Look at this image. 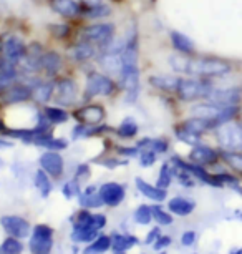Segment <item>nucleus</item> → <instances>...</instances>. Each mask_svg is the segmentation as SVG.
<instances>
[{
  "label": "nucleus",
  "instance_id": "nucleus-1",
  "mask_svg": "<svg viewBox=\"0 0 242 254\" xmlns=\"http://www.w3.org/2000/svg\"><path fill=\"white\" fill-rule=\"evenodd\" d=\"M116 93H121L120 85L113 76L103 73L101 70L92 68L85 73V83H83V92L80 103H90L93 98L103 97V98H111Z\"/></svg>",
  "mask_w": 242,
  "mask_h": 254
},
{
  "label": "nucleus",
  "instance_id": "nucleus-2",
  "mask_svg": "<svg viewBox=\"0 0 242 254\" xmlns=\"http://www.w3.org/2000/svg\"><path fill=\"white\" fill-rule=\"evenodd\" d=\"M232 73V64L221 57H191L189 59L186 76H201V78H222Z\"/></svg>",
  "mask_w": 242,
  "mask_h": 254
},
{
  "label": "nucleus",
  "instance_id": "nucleus-3",
  "mask_svg": "<svg viewBox=\"0 0 242 254\" xmlns=\"http://www.w3.org/2000/svg\"><path fill=\"white\" fill-rule=\"evenodd\" d=\"M116 33L118 32L115 22H87L83 27H80V30L75 35V40H83L88 42V44H93L101 52L115 38Z\"/></svg>",
  "mask_w": 242,
  "mask_h": 254
},
{
  "label": "nucleus",
  "instance_id": "nucleus-4",
  "mask_svg": "<svg viewBox=\"0 0 242 254\" xmlns=\"http://www.w3.org/2000/svg\"><path fill=\"white\" fill-rule=\"evenodd\" d=\"M53 80H55V90H53L51 103L63 108L77 107L80 100H82V92H80V85L75 80V76L61 73Z\"/></svg>",
  "mask_w": 242,
  "mask_h": 254
},
{
  "label": "nucleus",
  "instance_id": "nucleus-5",
  "mask_svg": "<svg viewBox=\"0 0 242 254\" xmlns=\"http://www.w3.org/2000/svg\"><path fill=\"white\" fill-rule=\"evenodd\" d=\"M214 88V83L209 78H201V76H183L181 83L176 90V97L179 102L189 103L197 102V100H206Z\"/></svg>",
  "mask_w": 242,
  "mask_h": 254
},
{
  "label": "nucleus",
  "instance_id": "nucleus-6",
  "mask_svg": "<svg viewBox=\"0 0 242 254\" xmlns=\"http://www.w3.org/2000/svg\"><path fill=\"white\" fill-rule=\"evenodd\" d=\"M27 52V42L20 33L8 32L5 35L0 37V57L7 60L8 64L15 65L18 68V64L22 62L23 55Z\"/></svg>",
  "mask_w": 242,
  "mask_h": 254
},
{
  "label": "nucleus",
  "instance_id": "nucleus-7",
  "mask_svg": "<svg viewBox=\"0 0 242 254\" xmlns=\"http://www.w3.org/2000/svg\"><path fill=\"white\" fill-rule=\"evenodd\" d=\"M98 55H99L98 47L83 40H73L70 45H66L65 50L66 62H72V64L78 66H90L92 64L97 65Z\"/></svg>",
  "mask_w": 242,
  "mask_h": 254
},
{
  "label": "nucleus",
  "instance_id": "nucleus-8",
  "mask_svg": "<svg viewBox=\"0 0 242 254\" xmlns=\"http://www.w3.org/2000/svg\"><path fill=\"white\" fill-rule=\"evenodd\" d=\"M216 140L222 151H241L242 150V123L236 120L222 123L216 128Z\"/></svg>",
  "mask_w": 242,
  "mask_h": 254
},
{
  "label": "nucleus",
  "instance_id": "nucleus-9",
  "mask_svg": "<svg viewBox=\"0 0 242 254\" xmlns=\"http://www.w3.org/2000/svg\"><path fill=\"white\" fill-rule=\"evenodd\" d=\"M72 118L77 123L87 125V127H95V125L105 122L106 108L101 103H93V102L83 103L75 107V110L72 112Z\"/></svg>",
  "mask_w": 242,
  "mask_h": 254
},
{
  "label": "nucleus",
  "instance_id": "nucleus-10",
  "mask_svg": "<svg viewBox=\"0 0 242 254\" xmlns=\"http://www.w3.org/2000/svg\"><path fill=\"white\" fill-rule=\"evenodd\" d=\"M32 85H28L27 81L18 78L17 81H13L10 87H7L5 90L0 92V103L12 107V105L32 102Z\"/></svg>",
  "mask_w": 242,
  "mask_h": 254
},
{
  "label": "nucleus",
  "instance_id": "nucleus-11",
  "mask_svg": "<svg viewBox=\"0 0 242 254\" xmlns=\"http://www.w3.org/2000/svg\"><path fill=\"white\" fill-rule=\"evenodd\" d=\"M51 249H53V229L47 224H37L30 238L32 254H50Z\"/></svg>",
  "mask_w": 242,
  "mask_h": 254
},
{
  "label": "nucleus",
  "instance_id": "nucleus-12",
  "mask_svg": "<svg viewBox=\"0 0 242 254\" xmlns=\"http://www.w3.org/2000/svg\"><path fill=\"white\" fill-rule=\"evenodd\" d=\"M66 57L61 55L58 50L47 49L42 57V76L45 78H56L61 73H65Z\"/></svg>",
  "mask_w": 242,
  "mask_h": 254
},
{
  "label": "nucleus",
  "instance_id": "nucleus-13",
  "mask_svg": "<svg viewBox=\"0 0 242 254\" xmlns=\"http://www.w3.org/2000/svg\"><path fill=\"white\" fill-rule=\"evenodd\" d=\"M207 102L216 103L219 107H234L239 105L242 100V88L241 87H216L212 88Z\"/></svg>",
  "mask_w": 242,
  "mask_h": 254
},
{
  "label": "nucleus",
  "instance_id": "nucleus-14",
  "mask_svg": "<svg viewBox=\"0 0 242 254\" xmlns=\"http://www.w3.org/2000/svg\"><path fill=\"white\" fill-rule=\"evenodd\" d=\"M183 76L178 73H153L148 76V85L166 95H176Z\"/></svg>",
  "mask_w": 242,
  "mask_h": 254
},
{
  "label": "nucleus",
  "instance_id": "nucleus-15",
  "mask_svg": "<svg viewBox=\"0 0 242 254\" xmlns=\"http://www.w3.org/2000/svg\"><path fill=\"white\" fill-rule=\"evenodd\" d=\"M39 165L47 175L51 176V178L58 180V178L63 176L65 160H63V156H61L58 151H51V150L44 151L40 155V158H39Z\"/></svg>",
  "mask_w": 242,
  "mask_h": 254
},
{
  "label": "nucleus",
  "instance_id": "nucleus-16",
  "mask_svg": "<svg viewBox=\"0 0 242 254\" xmlns=\"http://www.w3.org/2000/svg\"><path fill=\"white\" fill-rule=\"evenodd\" d=\"M48 7L63 20H80L82 13L80 0H48Z\"/></svg>",
  "mask_w": 242,
  "mask_h": 254
},
{
  "label": "nucleus",
  "instance_id": "nucleus-17",
  "mask_svg": "<svg viewBox=\"0 0 242 254\" xmlns=\"http://www.w3.org/2000/svg\"><path fill=\"white\" fill-rule=\"evenodd\" d=\"M98 193L99 198L103 199V204L115 208V206L123 203V199L126 196V188L120 183H115V181H108V183H103L99 186Z\"/></svg>",
  "mask_w": 242,
  "mask_h": 254
},
{
  "label": "nucleus",
  "instance_id": "nucleus-18",
  "mask_svg": "<svg viewBox=\"0 0 242 254\" xmlns=\"http://www.w3.org/2000/svg\"><path fill=\"white\" fill-rule=\"evenodd\" d=\"M113 15V7L108 2H98V3H92V5H87V3H82V13H80V20L83 22H99L105 20V18H110Z\"/></svg>",
  "mask_w": 242,
  "mask_h": 254
},
{
  "label": "nucleus",
  "instance_id": "nucleus-19",
  "mask_svg": "<svg viewBox=\"0 0 242 254\" xmlns=\"http://www.w3.org/2000/svg\"><path fill=\"white\" fill-rule=\"evenodd\" d=\"M0 224L5 231L13 238H27L30 234V223L25 218L15 216V214H5V216L0 218Z\"/></svg>",
  "mask_w": 242,
  "mask_h": 254
},
{
  "label": "nucleus",
  "instance_id": "nucleus-20",
  "mask_svg": "<svg viewBox=\"0 0 242 254\" xmlns=\"http://www.w3.org/2000/svg\"><path fill=\"white\" fill-rule=\"evenodd\" d=\"M219 160H221V151H217L211 146L201 145V143L193 146L191 153H189V161L196 163V165H201V166L216 165Z\"/></svg>",
  "mask_w": 242,
  "mask_h": 254
},
{
  "label": "nucleus",
  "instance_id": "nucleus-21",
  "mask_svg": "<svg viewBox=\"0 0 242 254\" xmlns=\"http://www.w3.org/2000/svg\"><path fill=\"white\" fill-rule=\"evenodd\" d=\"M97 66L103 73L110 75L116 80L123 70L121 54H99L97 59Z\"/></svg>",
  "mask_w": 242,
  "mask_h": 254
},
{
  "label": "nucleus",
  "instance_id": "nucleus-22",
  "mask_svg": "<svg viewBox=\"0 0 242 254\" xmlns=\"http://www.w3.org/2000/svg\"><path fill=\"white\" fill-rule=\"evenodd\" d=\"M55 90V80L53 78H42L39 83L33 85L32 90V102L39 107H45L51 102Z\"/></svg>",
  "mask_w": 242,
  "mask_h": 254
},
{
  "label": "nucleus",
  "instance_id": "nucleus-23",
  "mask_svg": "<svg viewBox=\"0 0 242 254\" xmlns=\"http://www.w3.org/2000/svg\"><path fill=\"white\" fill-rule=\"evenodd\" d=\"M47 30H48L51 38H55V40H58L61 44H66V45L72 44L75 40V35H77V32H73V27L65 20L48 23V25H47Z\"/></svg>",
  "mask_w": 242,
  "mask_h": 254
},
{
  "label": "nucleus",
  "instance_id": "nucleus-24",
  "mask_svg": "<svg viewBox=\"0 0 242 254\" xmlns=\"http://www.w3.org/2000/svg\"><path fill=\"white\" fill-rule=\"evenodd\" d=\"M169 42H171V45H173L174 52H178V54L191 55V57L196 54V45H194V42L188 35H184L183 32L171 30L169 32Z\"/></svg>",
  "mask_w": 242,
  "mask_h": 254
},
{
  "label": "nucleus",
  "instance_id": "nucleus-25",
  "mask_svg": "<svg viewBox=\"0 0 242 254\" xmlns=\"http://www.w3.org/2000/svg\"><path fill=\"white\" fill-rule=\"evenodd\" d=\"M135 185H136V188L141 194L146 196V198H149V199H153V201H158V203L164 201L166 196H168V191L166 190L159 188V186L149 185L148 181H145L143 178H136Z\"/></svg>",
  "mask_w": 242,
  "mask_h": 254
},
{
  "label": "nucleus",
  "instance_id": "nucleus-26",
  "mask_svg": "<svg viewBox=\"0 0 242 254\" xmlns=\"http://www.w3.org/2000/svg\"><path fill=\"white\" fill-rule=\"evenodd\" d=\"M136 146L140 148V151L141 150H149V151L156 153V155H164V153H168V150H169V141L166 140V138L145 136L136 143Z\"/></svg>",
  "mask_w": 242,
  "mask_h": 254
},
{
  "label": "nucleus",
  "instance_id": "nucleus-27",
  "mask_svg": "<svg viewBox=\"0 0 242 254\" xmlns=\"http://www.w3.org/2000/svg\"><path fill=\"white\" fill-rule=\"evenodd\" d=\"M194 208H196V203L193 199L183 198V196H176V198H171L168 203V209L171 213L178 214V216H188L191 214Z\"/></svg>",
  "mask_w": 242,
  "mask_h": 254
},
{
  "label": "nucleus",
  "instance_id": "nucleus-28",
  "mask_svg": "<svg viewBox=\"0 0 242 254\" xmlns=\"http://www.w3.org/2000/svg\"><path fill=\"white\" fill-rule=\"evenodd\" d=\"M42 112L47 117V120L51 123V125H61V123H66L70 120V113L66 112V108L63 107H58V105H53V103H48L45 107H42Z\"/></svg>",
  "mask_w": 242,
  "mask_h": 254
},
{
  "label": "nucleus",
  "instance_id": "nucleus-29",
  "mask_svg": "<svg viewBox=\"0 0 242 254\" xmlns=\"http://www.w3.org/2000/svg\"><path fill=\"white\" fill-rule=\"evenodd\" d=\"M78 199H80V206L85 209H88V208H101V206H105L103 204V199L99 198V193H98V188L97 186H87V190L83 191L82 194L78 196Z\"/></svg>",
  "mask_w": 242,
  "mask_h": 254
},
{
  "label": "nucleus",
  "instance_id": "nucleus-30",
  "mask_svg": "<svg viewBox=\"0 0 242 254\" xmlns=\"http://www.w3.org/2000/svg\"><path fill=\"white\" fill-rule=\"evenodd\" d=\"M140 131V125L133 117H126L121 120V123L118 125V128H115V133L123 140H131L135 138Z\"/></svg>",
  "mask_w": 242,
  "mask_h": 254
},
{
  "label": "nucleus",
  "instance_id": "nucleus-31",
  "mask_svg": "<svg viewBox=\"0 0 242 254\" xmlns=\"http://www.w3.org/2000/svg\"><path fill=\"white\" fill-rule=\"evenodd\" d=\"M189 59L191 55H183V54H171L168 57V65L173 70V73L178 75H188V66H189Z\"/></svg>",
  "mask_w": 242,
  "mask_h": 254
},
{
  "label": "nucleus",
  "instance_id": "nucleus-32",
  "mask_svg": "<svg viewBox=\"0 0 242 254\" xmlns=\"http://www.w3.org/2000/svg\"><path fill=\"white\" fill-rule=\"evenodd\" d=\"M33 185H35V188L39 190V193L44 196V198H47V196L51 193V190H53L50 176L47 175L42 168H39V170L33 173Z\"/></svg>",
  "mask_w": 242,
  "mask_h": 254
},
{
  "label": "nucleus",
  "instance_id": "nucleus-33",
  "mask_svg": "<svg viewBox=\"0 0 242 254\" xmlns=\"http://www.w3.org/2000/svg\"><path fill=\"white\" fill-rule=\"evenodd\" d=\"M181 125L188 131H191L194 135H199V136H202L206 131L212 130L209 122H206V120H202V118H197V117H191V118L184 120V122H181Z\"/></svg>",
  "mask_w": 242,
  "mask_h": 254
},
{
  "label": "nucleus",
  "instance_id": "nucleus-34",
  "mask_svg": "<svg viewBox=\"0 0 242 254\" xmlns=\"http://www.w3.org/2000/svg\"><path fill=\"white\" fill-rule=\"evenodd\" d=\"M138 244V238L130 234H113L111 236V248L113 251H126Z\"/></svg>",
  "mask_w": 242,
  "mask_h": 254
},
{
  "label": "nucleus",
  "instance_id": "nucleus-35",
  "mask_svg": "<svg viewBox=\"0 0 242 254\" xmlns=\"http://www.w3.org/2000/svg\"><path fill=\"white\" fill-rule=\"evenodd\" d=\"M108 249H111V236H98L95 241H92V244L85 249V254H101L106 253Z\"/></svg>",
  "mask_w": 242,
  "mask_h": 254
},
{
  "label": "nucleus",
  "instance_id": "nucleus-36",
  "mask_svg": "<svg viewBox=\"0 0 242 254\" xmlns=\"http://www.w3.org/2000/svg\"><path fill=\"white\" fill-rule=\"evenodd\" d=\"M174 135H176V138L179 141L186 143V145H189V146H196V145L201 143V136L194 135V133H191V131H188L181 123H178L176 127H174Z\"/></svg>",
  "mask_w": 242,
  "mask_h": 254
},
{
  "label": "nucleus",
  "instance_id": "nucleus-37",
  "mask_svg": "<svg viewBox=\"0 0 242 254\" xmlns=\"http://www.w3.org/2000/svg\"><path fill=\"white\" fill-rule=\"evenodd\" d=\"M174 178V171H173V166H171L169 161H166L161 165L159 168V173H158V183H156V186H159V188L163 190H168L171 181H173Z\"/></svg>",
  "mask_w": 242,
  "mask_h": 254
},
{
  "label": "nucleus",
  "instance_id": "nucleus-38",
  "mask_svg": "<svg viewBox=\"0 0 242 254\" xmlns=\"http://www.w3.org/2000/svg\"><path fill=\"white\" fill-rule=\"evenodd\" d=\"M23 244L20 243L18 238L8 236L5 241L0 244V254H22Z\"/></svg>",
  "mask_w": 242,
  "mask_h": 254
},
{
  "label": "nucleus",
  "instance_id": "nucleus-39",
  "mask_svg": "<svg viewBox=\"0 0 242 254\" xmlns=\"http://www.w3.org/2000/svg\"><path fill=\"white\" fill-rule=\"evenodd\" d=\"M98 238V231L88 228H75L72 233V239L75 243H92Z\"/></svg>",
  "mask_w": 242,
  "mask_h": 254
},
{
  "label": "nucleus",
  "instance_id": "nucleus-40",
  "mask_svg": "<svg viewBox=\"0 0 242 254\" xmlns=\"http://www.w3.org/2000/svg\"><path fill=\"white\" fill-rule=\"evenodd\" d=\"M221 158L232 170L242 173V151H221Z\"/></svg>",
  "mask_w": 242,
  "mask_h": 254
},
{
  "label": "nucleus",
  "instance_id": "nucleus-41",
  "mask_svg": "<svg viewBox=\"0 0 242 254\" xmlns=\"http://www.w3.org/2000/svg\"><path fill=\"white\" fill-rule=\"evenodd\" d=\"M135 221L138 224H143V226L153 221V211H151L149 206H146V204L138 206L135 211Z\"/></svg>",
  "mask_w": 242,
  "mask_h": 254
},
{
  "label": "nucleus",
  "instance_id": "nucleus-42",
  "mask_svg": "<svg viewBox=\"0 0 242 254\" xmlns=\"http://www.w3.org/2000/svg\"><path fill=\"white\" fill-rule=\"evenodd\" d=\"M61 193H63L65 198L72 199L75 196H80L82 194V191H80V181L77 180H68L66 183L63 185V188H61Z\"/></svg>",
  "mask_w": 242,
  "mask_h": 254
},
{
  "label": "nucleus",
  "instance_id": "nucleus-43",
  "mask_svg": "<svg viewBox=\"0 0 242 254\" xmlns=\"http://www.w3.org/2000/svg\"><path fill=\"white\" fill-rule=\"evenodd\" d=\"M151 211H153V219H156V221H158V224L168 226V224L173 223V216H171V213L164 211L159 204L158 206H153V208H151Z\"/></svg>",
  "mask_w": 242,
  "mask_h": 254
},
{
  "label": "nucleus",
  "instance_id": "nucleus-44",
  "mask_svg": "<svg viewBox=\"0 0 242 254\" xmlns=\"http://www.w3.org/2000/svg\"><path fill=\"white\" fill-rule=\"evenodd\" d=\"M106 226V216L105 214H92L88 219L87 228L88 229H95V231H99L101 228Z\"/></svg>",
  "mask_w": 242,
  "mask_h": 254
},
{
  "label": "nucleus",
  "instance_id": "nucleus-45",
  "mask_svg": "<svg viewBox=\"0 0 242 254\" xmlns=\"http://www.w3.org/2000/svg\"><path fill=\"white\" fill-rule=\"evenodd\" d=\"M138 158H140V163L143 168H151L156 163V160H158V155L149 150H141Z\"/></svg>",
  "mask_w": 242,
  "mask_h": 254
},
{
  "label": "nucleus",
  "instance_id": "nucleus-46",
  "mask_svg": "<svg viewBox=\"0 0 242 254\" xmlns=\"http://www.w3.org/2000/svg\"><path fill=\"white\" fill-rule=\"evenodd\" d=\"M116 153L120 156L136 158V156H140V148H138L136 145L135 146H116Z\"/></svg>",
  "mask_w": 242,
  "mask_h": 254
},
{
  "label": "nucleus",
  "instance_id": "nucleus-47",
  "mask_svg": "<svg viewBox=\"0 0 242 254\" xmlns=\"http://www.w3.org/2000/svg\"><path fill=\"white\" fill-rule=\"evenodd\" d=\"M90 173H92V171H90V166L87 165V163H82V165H78L77 170H75V176H73V178L77 180V181L88 180Z\"/></svg>",
  "mask_w": 242,
  "mask_h": 254
},
{
  "label": "nucleus",
  "instance_id": "nucleus-48",
  "mask_svg": "<svg viewBox=\"0 0 242 254\" xmlns=\"http://www.w3.org/2000/svg\"><path fill=\"white\" fill-rule=\"evenodd\" d=\"M169 244H171V238H169V236H159V238L153 243V248L156 249V251H161V249L168 248Z\"/></svg>",
  "mask_w": 242,
  "mask_h": 254
},
{
  "label": "nucleus",
  "instance_id": "nucleus-49",
  "mask_svg": "<svg viewBox=\"0 0 242 254\" xmlns=\"http://www.w3.org/2000/svg\"><path fill=\"white\" fill-rule=\"evenodd\" d=\"M194 241H196V233H194V231H186L181 236V244H183V246H193Z\"/></svg>",
  "mask_w": 242,
  "mask_h": 254
},
{
  "label": "nucleus",
  "instance_id": "nucleus-50",
  "mask_svg": "<svg viewBox=\"0 0 242 254\" xmlns=\"http://www.w3.org/2000/svg\"><path fill=\"white\" fill-rule=\"evenodd\" d=\"M13 81H17V80H13L8 75H5V73H2V71H0V92H2V90H5L7 87H10Z\"/></svg>",
  "mask_w": 242,
  "mask_h": 254
},
{
  "label": "nucleus",
  "instance_id": "nucleus-51",
  "mask_svg": "<svg viewBox=\"0 0 242 254\" xmlns=\"http://www.w3.org/2000/svg\"><path fill=\"white\" fill-rule=\"evenodd\" d=\"M159 236H161V229H159V228H153V229L149 231L148 238H146V243H148V244H153Z\"/></svg>",
  "mask_w": 242,
  "mask_h": 254
},
{
  "label": "nucleus",
  "instance_id": "nucleus-52",
  "mask_svg": "<svg viewBox=\"0 0 242 254\" xmlns=\"http://www.w3.org/2000/svg\"><path fill=\"white\" fill-rule=\"evenodd\" d=\"M13 146V141H8L7 136H0V150H7V148H12Z\"/></svg>",
  "mask_w": 242,
  "mask_h": 254
},
{
  "label": "nucleus",
  "instance_id": "nucleus-53",
  "mask_svg": "<svg viewBox=\"0 0 242 254\" xmlns=\"http://www.w3.org/2000/svg\"><path fill=\"white\" fill-rule=\"evenodd\" d=\"M7 128H8V125L5 123V120L0 117V135H3V131H5Z\"/></svg>",
  "mask_w": 242,
  "mask_h": 254
},
{
  "label": "nucleus",
  "instance_id": "nucleus-54",
  "mask_svg": "<svg viewBox=\"0 0 242 254\" xmlns=\"http://www.w3.org/2000/svg\"><path fill=\"white\" fill-rule=\"evenodd\" d=\"M103 2V0H80V3H87V5H92V3H98Z\"/></svg>",
  "mask_w": 242,
  "mask_h": 254
},
{
  "label": "nucleus",
  "instance_id": "nucleus-55",
  "mask_svg": "<svg viewBox=\"0 0 242 254\" xmlns=\"http://www.w3.org/2000/svg\"><path fill=\"white\" fill-rule=\"evenodd\" d=\"M115 254H126V251H115Z\"/></svg>",
  "mask_w": 242,
  "mask_h": 254
},
{
  "label": "nucleus",
  "instance_id": "nucleus-56",
  "mask_svg": "<svg viewBox=\"0 0 242 254\" xmlns=\"http://www.w3.org/2000/svg\"><path fill=\"white\" fill-rule=\"evenodd\" d=\"M3 166V161H2V158H0V168H2Z\"/></svg>",
  "mask_w": 242,
  "mask_h": 254
},
{
  "label": "nucleus",
  "instance_id": "nucleus-57",
  "mask_svg": "<svg viewBox=\"0 0 242 254\" xmlns=\"http://www.w3.org/2000/svg\"><path fill=\"white\" fill-rule=\"evenodd\" d=\"M158 254H166V253H164V251H163V253H158Z\"/></svg>",
  "mask_w": 242,
  "mask_h": 254
},
{
  "label": "nucleus",
  "instance_id": "nucleus-58",
  "mask_svg": "<svg viewBox=\"0 0 242 254\" xmlns=\"http://www.w3.org/2000/svg\"><path fill=\"white\" fill-rule=\"evenodd\" d=\"M115 2H116V0H115Z\"/></svg>",
  "mask_w": 242,
  "mask_h": 254
},
{
  "label": "nucleus",
  "instance_id": "nucleus-59",
  "mask_svg": "<svg viewBox=\"0 0 242 254\" xmlns=\"http://www.w3.org/2000/svg\"><path fill=\"white\" fill-rule=\"evenodd\" d=\"M241 88H242V87H241Z\"/></svg>",
  "mask_w": 242,
  "mask_h": 254
},
{
  "label": "nucleus",
  "instance_id": "nucleus-60",
  "mask_svg": "<svg viewBox=\"0 0 242 254\" xmlns=\"http://www.w3.org/2000/svg\"><path fill=\"white\" fill-rule=\"evenodd\" d=\"M241 151H242V150H241Z\"/></svg>",
  "mask_w": 242,
  "mask_h": 254
}]
</instances>
